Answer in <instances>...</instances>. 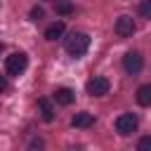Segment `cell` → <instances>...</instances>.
Instances as JSON below:
<instances>
[{"instance_id":"6da1fadb","label":"cell","mask_w":151,"mask_h":151,"mask_svg":"<svg viewBox=\"0 0 151 151\" xmlns=\"http://www.w3.org/2000/svg\"><path fill=\"white\" fill-rule=\"evenodd\" d=\"M64 47H66V52L71 54V57H83L85 52H87V47H90V35L87 33H80V31H73L68 38H66V42H64Z\"/></svg>"},{"instance_id":"7a4b0ae2","label":"cell","mask_w":151,"mask_h":151,"mask_svg":"<svg viewBox=\"0 0 151 151\" xmlns=\"http://www.w3.org/2000/svg\"><path fill=\"white\" fill-rule=\"evenodd\" d=\"M28 66V57L26 52H12L7 59H5V71L7 76H21Z\"/></svg>"},{"instance_id":"3957f363","label":"cell","mask_w":151,"mask_h":151,"mask_svg":"<svg viewBox=\"0 0 151 151\" xmlns=\"http://www.w3.org/2000/svg\"><path fill=\"white\" fill-rule=\"evenodd\" d=\"M137 127H139V118H137L134 113H120V116L116 118V132L123 134V137L132 134Z\"/></svg>"},{"instance_id":"277c9868","label":"cell","mask_w":151,"mask_h":151,"mask_svg":"<svg viewBox=\"0 0 151 151\" xmlns=\"http://www.w3.org/2000/svg\"><path fill=\"white\" fill-rule=\"evenodd\" d=\"M113 31H116V35H118V38H132V33L137 31V26H134L132 17L123 14V17H118V19H116V24H113Z\"/></svg>"},{"instance_id":"5b68a950","label":"cell","mask_w":151,"mask_h":151,"mask_svg":"<svg viewBox=\"0 0 151 151\" xmlns=\"http://www.w3.org/2000/svg\"><path fill=\"white\" fill-rule=\"evenodd\" d=\"M109 87H111V83H109L104 76H94V78H90L87 85H85V90H87L90 97H101V94L109 92Z\"/></svg>"},{"instance_id":"8992f818","label":"cell","mask_w":151,"mask_h":151,"mask_svg":"<svg viewBox=\"0 0 151 151\" xmlns=\"http://www.w3.org/2000/svg\"><path fill=\"white\" fill-rule=\"evenodd\" d=\"M142 66H144V57L139 54V52H125V57H123V68L130 73V76H134V73H139L142 71Z\"/></svg>"},{"instance_id":"52a82bcc","label":"cell","mask_w":151,"mask_h":151,"mask_svg":"<svg viewBox=\"0 0 151 151\" xmlns=\"http://www.w3.org/2000/svg\"><path fill=\"white\" fill-rule=\"evenodd\" d=\"M73 99H76V94L71 87H57L54 90V101L59 106H68V104H73Z\"/></svg>"},{"instance_id":"ba28073f","label":"cell","mask_w":151,"mask_h":151,"mask_svg":"<svg viewBox=\"0 0 151 151\" xmlns=\"http://www.w3.org/2000/svg\"><path fill=\"white\" fill-rule=\"evenodd\" d=\"M94 123V116L90 113V111H80V113H76L73 118H71V125L73 127H90Z\"/></svg>"},{"instance_id":"9c48e42d","label":"cell","mask_w":151,"mask_h":151,"mask_svg":"<svg viewBox=\"0 0 151 151\" xmlns=\"http://www.w3.org/2000/svg\"><path fill=\"white\" fill-rule=\"evenodd\" d=\"M64 31H66V24H64V21H54V24H50V26L45 28V38H47V40H57V38L64 35Z\"/></svg>"},{"instance_id":"30bf717a","label":"cell","mask_w":151,"mask_h":151,"mask_svg":"<svg viewBox=\"0 0 151 151\" xmlns=\"http://www.w3.org/2000/svg\"><path fill=\"white\" fill-rule=\"evenodd\" d=\"M137 104L139 106H151V83H144L137 87Z\"/></svg>"},{"instance_id":"8fae6325","label":"cell","mask_w":151,"mask_h":151,"mask_svg":"<svg viewBox=\"0 0 151 151\" xmlns=\"http://www.w3.org/2000/svg\"><path fill=\"white\" fill-rule=\"evenodd\" d=\"M38 106H40V113H42V120L45 123H52L54 120V109H52V104H50V99H38Z\"/></svg>"},{"instance_id":"7c38bea8","label":"cell","mask_w":151,"mask_h":151,"mask_svg":"<svg viewBox=\"0 0 151 151\" xmlns=\"http://www.w3.org/2000/svg\"><path fill=\"white\" fill-rule=\"evenodd\" d=\"M73 12V5L66 2V0H57V14H71Z\"/></svg>"},{"instance_id":"4fadbf2b","label":"cell","mask_w":151,"mask_h":151,"mask_svg":"<svg viewBox=\"0 0 151 151\" xmlns=\"http://www.w3.org/2000/svg\"><path fill=\"white\" fill-rule=\"evenodd\" d=\"M137 9H139V14H142V17H146V19H151V0H142Z\"/></svg>"},{"instance_id":"5bb4252c","label":"cell","mask_w":151,"mask_h":151,"mask_svg":"<svg viewBox=\"0 0 151 151\" xmlns=\"http://www.w3.org/2000/svg\"><path fill=\"white\" fill-rule=\"evenodd\" d=\"M137 149H139V151H151V134L142 137V139H139V144H137Z\"/></svg>"},{"instance_id":"9a60e30c","label":"cell","mask_w":151,"mask_h":151,"mask_svg":"<svg viewBox=\"0 0 151 151\" xmlns=\"http://www.w3.org/2000/svg\"><path fill=\"white\" fill-rule=\"evenodd\" d=\"M42 17H45V9H42V7H33V9H31V19H33V21H40Z\"/></svg>"},{"instance_id":"2e32d148","label":"cell","mask_w":151,"mask_h":151,"mask_svg":"<svg viewBox=\"0 0 151 151\" xmlns=\"http://www.w3.org/2000/svg\"><path fill=\"white\" fill-rule=\"evenodd\" d=\"M5 90H7V80L0 76V92H5Z\"/></svg>"},{"instance_id":"e0dca14e","label":"cell","mask_w":151,"mask_h":151,"mask_svg":"<svg viewBox=\"0 0 151 151\" xmlns=\"http://www.w3.org/2000/svg\"><path fill=\"white\" fill-rule=\"evenodd\" d=\"M0 52H2V42H0Z\"/></svg>"},{"instance_id":"ac0fdd59","label":"cell","mask_w":151,"mask_h":151,"mask_svg":"<svg viewBox=\"0 0 151 151\" xmlns=\"http://www.w3.org/2000/svg\"><path fill=\"white\" fill-rule=\"evenodd\" d=\"M47 2H52V0H47Z\"/></svg>"}]
</instances>
